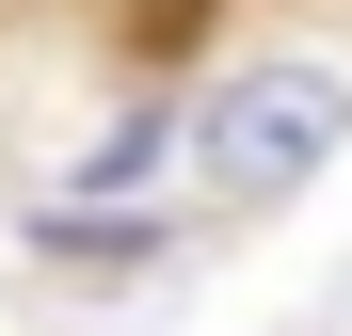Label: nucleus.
<instances>
[{
  "instance_id": "1",
  "label": "nucleus",
  "mask_w": 352,
  "mask_h": 336,
  "mask_svg": "<svg viewBox=\"0 0 352 336\" xmlns=\"http://www.w3.org/2000/svg\"><path fill=\"white\" fill-rule=\"evenodd\" d=\"M336 144H352V65H336V48H256V65H224L208 112H192V177H208L224 208L320 192Z\"/></svg>"
},
{
  "instance_id": "2",
  "label": "nucleus",
  "mask_w": 352,
  "mask_h": 336,
  "mask_svg": "<svg viewBox=\"0 0 352 336\" xmlns=\"http://www.w3.org/2000/svg\"><path fill=\"white\" fill-rule=\"evenodd\" d=\"M176 144H192V112H176V96H129V112L96 128V160H80V192H129V177H160Z\"/></svg>"
}]
</instances>
